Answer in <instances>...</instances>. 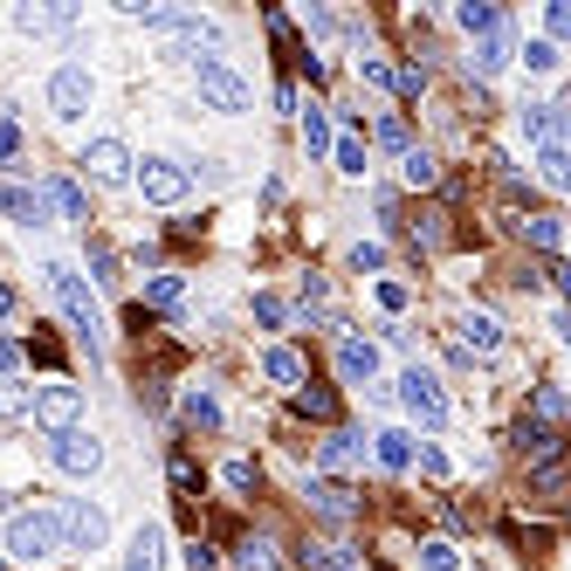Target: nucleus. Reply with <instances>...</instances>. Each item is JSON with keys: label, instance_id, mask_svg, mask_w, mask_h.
Instances as JSON below:
<instances>
[{"label": "nucleus", "instance_id": "nucleus-48", "mask_svg": "<svg viewBox=\"0 0 571 571\" xmlns=\"http://www.w3.org/2000/svg\"><path fill=\"white\" fill-rule=\"evenodd\" d=\"M14 152H21V132H14V124H0V166H8Z\"/></svg>", "mask_w": 571, "mask_h": 571}, {"label": "nucleus", "instance_id": "nucleus-28", "mask_svg": "<svg viewBox=\"0 0 571 571\" xmlns=\"http://www.w3.org/2000/svg\"><path fill=\"white\" fill-rule=\"evenodd\" d=\"M303 145H310V159H317V152H337V138H331V117H324V103H310V111H303Z\"/></svg>", "mask_w": 571, "mask_h": 571}, {"label": "nucleus", "instance_id": "nucleus-42", "mask_svg": "<svg viewBox=\"0 0 571 571\" xmlns=\"http://www.w3.org/2000/svg\"><path fill=\"white\" fill-rule=\"evenodd\" d=\"M351 269H358V276L385 269V248H379V242H358V248H351Z\"/></svg>", "mask_w": 571, "mask_h": 571}, {"label": "nucleus", "instance_id": "nucleus-53", "mask_svg": "<svg viewBox=\"0 0 571 571\" xmlns=\"http://www.w3.org/2000/svg\"><path fill=\"white\" fill-rule=\"evenodd\" d=\"M564 351H571V331H564Z\"/></svg>", "mask_w": 571, "mask_h": 571}, {"label": "nucleus", "instance_id": "nucleus-13", "mask_svg": "<svg viewBox=\"0 0 571 571\" xmlns=\"http://www.w3.org/2000/svg\"><path fill=\"white\" fill-rule=\"evenodd\" d=\"M337 372H345L351 385H372V372H379V345H366V337H337Z\"/></svg>", "mask_w": 571, "mask_h": 571}, {"label": "nucleus", "instance_id": "nucleus-4", "mask_svg": "<svg viewBox=\"0 0 571 571\" xmlns=\"http://www.w3.org/2000/svg\"><path fill=\"white\" fill-rule=\"evenodd\" d=\"M193 76H200V103H206V111H227V117H235V111H248V83H242V76L235 69H227V63H214V56H193Z\"/></svg>", "mask_w": 571, "mask_h": 571}, {"label": "nucleus", "instance_id": "nucleus-37", "mask_svg": "<svg viewBox=\"0 0 571 571\" xmlns=\"http://www.w3.org/2000/svg\"><path fill=\"white\" fill-rule=\"evenodd\" d=\"M331 159H337V172L366 179V145H358V138H337V152H331Z\"/></svg>", "mask_w": 571, "mask_h": 571}, {"label": "nucleus", "instance_id": "nucleus-40", "mask_svg": "<svg viewBox=\"0 0 571 571\" xmlns=\"http://www.w3.org/2000/svg\"><path fill=\"white\" fill-rule=\"evenodd\" d=\"M379 145H393L400 159H406V152H413V124H406V117H385V124H379Z\"/></svg>", "mask_w": 571, "mask_h": 571}, {"label": "nucleus", "instance_id": "nucleus-19", "mask_svg": "<svg viewBox=\"0 0 571 571\" xmlns=\"http://www.w3.org/2000/svg\"><path fill=\"white\" fill-rule=\"evenodd\" d=\"M262 372H269L276 385H290V393H303V379H310V372H303V358H296L290 345H269V351H262Z\"/></svg>", "mask_w": 571, "mask_h": 571}, {"label": "nucleus", "instance_id": "nucleus-26", "mask_svg": "<svg viewBox=\"0 0 571 571\" xmlns=\"http://www.w3.org/2000/svg\"><path fill=\"white\" fill-rule=\"evenodd\" d=\"M537 172H544V187L571 193V145H544V152H537Z\"/></svg>", "mask_w": 571, "mask_h": 571}, {"label": "nucleus", "instance_id": "nucleus-2", "mask_svg": "<svg viewBox=\"0 0 571 571\" xmlns=\"http://www.w3.org/2000/svg\"><path fill=\"white\" fill-rule=\"evenodd\" d=\"M42 276L56 282V296H63V310H69V324L83 331V345H90V358H97V345H103V317H97V296L83 290V276H76V269H63V262H48Z\"/></svg>", "mask_w": 571, "mask_h": 571}, {"label": "nucleus", "instance_id": "nucleus-8", "mask_svg": "<svg viewBox=\"0 0 571 571\" xmlns=\"http://www.w3.org/2000/svg\"><path fill=\"white\" fill-rule=\"evenodd\" d=\"M63 530H69V551H103V537H111V516H103L90 496H76L63 510Z\"/></svg>", "mask_w": 571, "mask_h": 571}, {"label": "nucleus", "instance_id": "nucleus-39", "mask_svg": "<svg viewBox=\"0 0 571 571\" xmlns=\"http://www.w3.org/2000/svg\"><path fill=\"white\" fill-rule=\"evenodd\" d=\"M393 90H400L406 103H421V97H427V69H421V63H406V69L393 76Z\"/></svg>", "mask_w": 571, "mask_h": 571}, {"label": "nucleus", "instance_id": "nucleus-47", "mask_svg": "<svg viewBox=\"0 0 571 571\" xmlns=\"http://www.w3.org/2000/svg\"><path fill=\"white\" fill-rule=\"evenodd\" d=\"M227 489H255V461H227Z\"/></svg>", "mask_w": 571, "mask_h": 571}, {"label": "nucleus", "instance_id": "nucleus-51", "mask_svg": "<svg viewBox=\"0 0 571 571\" xmlns=\"http://www.w3.org/2000/svg\"><path fill=\"white\" fill-rule=\"evenodd\" d=\"M8 310H14V282H0V317H8Z\"/></svg>", "mask_w": 571, "mask_h": 571}, {"label": "nucleus", "instance_id": "nucleus-16", "mask_svg": "<svg viewBox=\"0 0 571 571\" xmlns=\"http://www.w3.org/2000/svg\"><path fill=\"white\" fill-rule=\"evenodd\" d=\"M124 571H166V530H159V524H138V537H132V558H124Z\"/></svg>", "mask_w": 571, "mask_h": 571}, {"label": "nucleus", "instance_id": "nucleus-50", "mask_svg": "<svg viewBox=\"0 0 571 571\" xmlns=\"http://www.w3.org/2000/svg\"><path fill=\"white\" fill-rule=\"evenodd\" d=\"M21 366V345H14V337H0V372H14Z\"/></svg>", "mask_w": 571, "mask_h": 571}, {"label": "nucleus", "instance_id": "nucleus-32", "mask_svg": "<svg viewBox=\"0 0 571 571\" xmlns=\"http://www.w3.org/2000/svg\"><path fill=\"white\" fill-rule=\"evenodd\" d=\"M179 296H187V282H179V276H152L145 282V303L152 310H179Z\"/></svg>", "mask_w": 571, "mask_h": 571}, {"label": "nucleus", "instance_id": "nucleus-25", "mask_svg": "<svg viewBox=\"0 0 571 571\" xmlns=\"http://www.w3.org/2000/svg\"><path fill=\"white\" fill-rule=\"evenodd\" d=\"M179 421H187L193 434H214L221 427V400L214 393H187V400H179Z\"/></svg>", "mask_w": 571, "mask_h": 571}, {"label": "nucleus", "instance_id": "nucleus-27", "mask_svg": "<svg viewBox=\"0 0 571 571\" xmlns=\"http://www.w3.org/2000/svg\"><path fill=\"white\" fill-rule=\"evenodd\" d=\"M48 206H56L63 221H90V200L69 187V179H48Z\"/></svg>", "mask_w": 571, "mask_h": 571}, {"label": "nucleus", "instance_id": "nucleus-49", "mask_svg": "<svg viewBox=\"0 0 571 571\" xmlns=\"http://www.w3.org/2000/svg\"><path fill=\"white\" fill-rule=\"evenodd\" d=\"M187 571H214V551H206V544H193V551H187Z\"/></svg>", "mask_w": 571, "mask_h": 571}, {"label": "nucleus", "instance_id": "nucleus-23", "mask_svg": "<svg viewBox=\"0 0 571 571\" xmlns=\"http://www.w3.org/2000/svg\"><path fill=\"white\" fill-rule=\"evenodd\" d=\"M516 124H524L530 145H558V103H524V111H516Z\"/></svg>", "mask_w": 571, "mask_h": 571}, {"label": "nucleus", "instance_id": "nucleus-20", "mask_svg": "<svg viewBox=\"0 0 571 571\" xmlns=\"http://www.w3.org/2000/svg\"><path fill=\"white\" fill-rule=\"evenodd\" d=\"M455 21H461V29H469L475 42H482V35H503V29H510V21H503V8H489V0H461V8H455Z\"/></svg>", "mask_w": 571, "mask_h": 571}, {"label": "nucleus", "instance_id": "nucleus-15", "mask_svg": "<svg viewBox=\"0 0 571 571\" xmlns=\"http://www.w3.org/2000/svg\"><path fill=\"white\" fill-rule=\"evenodd\" d=\"M455 331H461V351H482V358L503 351V324L489 317V310H469V317H461Z\"/></svg>", "mask_w": 571, "mask_h": 571}, {"label": "nucleus", "instance_id": "nucleus-24", "mask_svg": "<svg viewBox=\"0 0 571 571\" xmlns=\"http://www.w3.org/2000/svg\"><path fill=\"white\" fill-rule=\"evenodd\" d=\"M372 455H379V469H413V434H400V427H385V434H372Z\"/></svg>", "mask_w": 571, "mask_h": 571}, {"label": "nucleus", "instance_id": "nucleus-1", "mask_svg": "<svg viewBox=\"0 0 571 571\" xmlns=\"http://www.w3.org/2000/svg\"><path fill=\"white\" fill-rule=\"evenodd\" d=\"M8 551H14V564H48L56 551H69L63 510H21L8 524Z\"/></svg>", "mask_w": 571, "mask_h": 571}, {"label": "nucleus", "instance_id": "nucleus-12", "mask_svg": "<svg viewBox=\"0 0 571 571\" xmlns=\"http://www.w3.org/2000/svg\"><path fill=\"white\" fill-rule=\"evenodd\" d=\"M516 448H524L530 469H558V455H564V427H537V421H524V427H516Z\"/></svg>", "mask_w": 571, "mask_h": 571}, {"label": "nucleus", "instance_id": "nucleus-10", "mask_svg": "<svg viewBox=\"0 0 571 571\" xmlns=\"http://www.w3.org/2000/svg\"><path fill=\"white\" fill-rule=\"evenodd\" d=\"M83 172L97 179V187H124V179H132V152H124L117 138H97L83 152Z\"/></svg>", "mask_w": 571, "mask_h": 571}, {"label": "nucleus", "instance_id": "nucleus-43", "mask_svg": "<svg viewBox=\"0 0 571 571\" xmlns=\"http://www.w3.org/2000/svg\"><path fill=\"white\" fill-rule=\"evenodd\" d=\"M242 571H276V558H269V544H262V537H248V544H242Z\"/></svg>", "mask_w": 571, "mask_h": 571}, {"label": "nucleus", "instance_id": "nucleus-41", "mask_svg": "<svg viewBox=\"0 0 571 571\" xmlns=\"http://www.w3.org/2000/svg\"><path fill=\"white\" fill-rule=\"evenodd\" d=\"M413 461H421V475H427V482H448V455H440L434 440H421V455H413Z\"/></svg>", "mask_w": 571, "mask_h": 571}, {"label": "nucleus", "instance_id": "nucleus-45", "mask_svg": "<svg viewBox=\"0 0 571 571\" xmlns=\"http://www.w3.org/2000/svg\"><path fill=\"white\" fill-rule=\"evenodd\" d=\"M544 21H551V42H571V0H551V14H544Z\"/></svg>", "mask_w": 571, "mask_h": 571}, {"label": "nucleus", "instance_id": "nucleus-35", "mask_svg": "<svg viewBox=\"0 0 571 571\" xmlns=\"http://www.w3.org/2000/svg\"><path fill=\"white\" fill-rule=\"evenodd\" d=\"M255 324H262V331H282V324H290V303H282V296H255Z\"/></svg>", "mask_w": 571, "mask_h": 571}, {"label": "nucleus", "instance_id": "nucleus-30", "mask_svg": "<svg viewBox=\"0 0 571 571\" xmlns=\"http://www.w3.org/2000/svg\"><path fill=\"white\" fill-rule=\"evenodd\" d=\"M303 564H310V571H358V558L345 551V544H310Z\"/></svg>", "mask_w": 571, "mask_h": 571}, {"label": "nucleus", "instance_id": "nucleus-7", "mask_svg": "<svg viewBox=\"0 0 571 571\" xmlns=\"http://www.w3.org/2000/svg\"><path fill=\"white\" fill-rule=\"evenodd\" d=\"M48 455H56L63 475H97V469H103V440L83 434V427H76V434H56V440H48Z\"/></svg>", "mask_w": 571, "mask_h": 571}, {"label": "nucleus", "instance_id": "nucleus-21", "mask_svg": "<svg viewBox=\"0 0 571 571\" xmlns=\"http://www.w3.org/2000/svg\"><path fill=\"white\" fill-rule=\"evenodd\" d=\"M324 475H345V469H358V461H366V448H358V434H345V427H337L331 440H324Z\"/></svg>", "mask_w": 571, "mask_h": 571}, {"label": "nucleus", "instance_id": "nucleus-52", "mask_svg": "<svg viewBox=\"0 0 571 571\" xmlns=\"http://www.w3.org/2000/svg\"><path fill=\"white\" fill-rule=\"evenodd\" d=\"M544 276H558V290H564V296H571V269H544Z\"/></svg>", "mask_w": 571, "mask_h": 571}, {"label": "nucleus", "instance_id": "nucleus-38", "mask_svg": "<svg viewBox=\"0 0 571 571\" xmlns=\"http://www.w3.org/2000/svg\"><path fill=\"white\" fill-rule=\"evenodd\" d=\"M358 76H366L372 90H393V76H400V69L385 63V56H358Z\"/></svg>", "mask_w": 571, "mask_h": 571}, {"label": "nucleus", "instance_id": "nucleus-46", "mask_svg": "<svg viewBox=\"0 0 571 571\" xmlns=\"http://www.w3.org/2000/svg\"><path fill=\"white\" fill-rule=\"evenodd\" d=\"M406 296H413L406 282H379V310H406Z\"/></svg>", "mask_w": 571, "mask_h": 571}, {"label": "nucleus", "instance_id": "nucleus-34", "mask_svg": "<svg viewBox=\"0 0 571 571\" xmlns=\"http://www.w3.org/2000/svg\"><path fill=\"white\" fill-rule=\"evenodd\" d=\"M516 56H524L530 76H551L558 69V42H530V48H516Z\"/></svg>", "mask_w": 571, "mask_h": 571}, {"label": "nucleus", "instance_id": "nucleus-18", "mask_svg": "<svg viewBox=\"0 0 571 571\" xmlns=\"http://www.w3.org/2000/svg\"><path fill=\"white\" fill-rule=\"evenodd\" d=\"M400 179H406L413 193H434V187H440V159H434L427 145H413L406 159H400Z\"/></svg>", "mask_w": 571, "mask_h": 571}, {"label": "nucleus", "instance_id": "nucleus-5", "mask_svg": "<svg viewBox=\"0 0 571 571\" xmlns=\"http://www.w3.org/2000/svg\"><path fill=\"white\" fill-rule=\"evenodd\" d=\"M187 187H193V172L179 166V159H145L138 166V193L152 206H179V200H187Z\"/></svg>", "mask_w": 571, "mask_h": 571}, {"label": "nucleus", "instance_id": "nucleus-22", "mask_svg": "<svg viewBox=\"0 0 571 571\" xmlns=\"http://www.w3.org/2000/svg\"><path fill=\"white\" fill-rule=\"evenodd\" d=\"M510 56H516V48H510V29H503V35H482V42L469 48V76H496Z\"/></svg>", "mask_w": 571, "mask_h": 571}, {"label": "nucleus", "instance_id": "nucleus-3", "mask_svg": "<svg viewBox=\"0 0 571 571\" xmlns=\"http://www.w3.org/2000/svg\"><path fill=\"white\" fill-rule=\"evenodd\" d=\"M76 421H83V385H69V379H48L35 385V427L56 440V434H76Z\"/></svg>", "mask_w": 571, "mask_h": 571}, {"label": "nucleus", "instance_id": "nucleus-29", "mask_svg": "<svg viewBox=\"0 0 571 571\" xmlns=\"http://www.w3.org/2000/svg\"><path fill=\"white\" fill-rule=\"evenodd\" d=\"M524 421H537V427H564V400L551 393V385H530V413Z\"/></svg>", "mask_w": 571, "mask_h": 571}, {"label": "nucleus", "instance_id": "nucleus-33", "mask_svg": "<svg viewBox=\"0 0 571 571\" xmlns=\"http://www.w3.org/2000/svg\"><path fill=\"white\" fill-rule=\"evenodd\" d=\"M455 564H461V558H455L448 537H427V544H421V571H455Z\"/></svg>", "mask_w": 571, "mask_h": 571}, {"label": "nucleus", "instance_id": "nucleus-17", "mask_svg": "<svg viewBox=\"0 0 571 571\" xmlns=\"http://www.w3.org/2000/svg\"><path fill=\"white\" fill-rule=\"evenodd\" d=\"M0 214L42 227V221H48V193H29V187H8V179H0Z\"/></svg>", "mask_w": 571, "mask_h": 571}, {"label": "nucleus", "instance_id": "nucleus-9", "mask_svg": "<svg viewBox=\"0 0 571 571\" xmlns=\"http://www.w3.org/2000/svg\"><path fill=\"white\" fill-rule=\"evenodd\" d=\"M400 400H406V413H421L427 427L448 421V393H440V379H434V372H421V366H413V372L400 379Z\"/></svg>", "mask_w": 571, "mask_h": 571}, {"label": "nucleus", "instance_id": "nucleus-31", "mask_svg": "<svg viewBox=\"0 0 571 571\" xmlns=\"http://www.w3.org/2000/svg\"><path fill=\"white\" fill-rule=\"evenodd\" d=\"M296 413H310V421H337V393H331V385H303Z\"/></svg>", "mask_w": 571, "mask_h": 571}, {"label": "nucleus", "instance_id": "nucleus-6", "mask_svg": "<svg viewBox=\"0 0 571 571\" xmlns=\"http://www.w3.org/2000/svg\"><path fill=\"white\" fill-rule=\"evenodd\" d=\"M48 111H56L63 124H76L90 111V69L83 63H63L56 76H48Z\"/></svg>", "mask_w": 571, "mask_h": 571}, {"label": "nucleus", "instance_id": "nucleus-11", "mask_svg": "<svg viewBox=\"0 0 571 571\" xmlns=\"http://www.w3.org/2000/svg\"><path fill=\"white\" fill-rule=\"evenodd\" d=\"M310 510L324 516V524H351L358 516V496L345 482H331V475H310Z\"/></svg>", "mask_w": 571, "mask_h": 571}, {"label": "nucleus", "instance_id": "nucleus-36", "mask_svg": "<svg viewBox=\"0 0 571 571\" xmlns=\"http://www.w3.org/2000/svg\"><path fill=\"white\" fill-rule=\"evenodd\" d=\"M524 242H530V248H544V255H551V248H558L564 235H558V221H544V214H530V221H524Z\"/></svg>", "mask_w": 571, "mask_h": 571}, {"label": "nucleus", "instance_id": "nucleus-44", "mask_svg": "<svg viewBox=\"0 0 571 571\" xmlns=\"http://www.w3.org/2000/svg\"><path fill=\"white\" fill-rule=\"evenodd\" d=\"M90 269H97V282H117V255L103 242H90Z\"/></svg>", "mask_w": 571, "mask_h": 571}, {"label": "nucleus", "instance_id": "nucleus-14", "mask_svg": "<svg viewBox=\"0 0 571 571\" xmlns=\"http://www.w3.org/2000/svg\"><path fill=\"white\" fill-rule=\"evenodd\" d=\"M69 21H76L69 0H63V8H42V0H21V8H14V29L21 35H56V29H69Z\"/></svg>", "mask_w": 571, "mask_h": 571}]
</instances>
